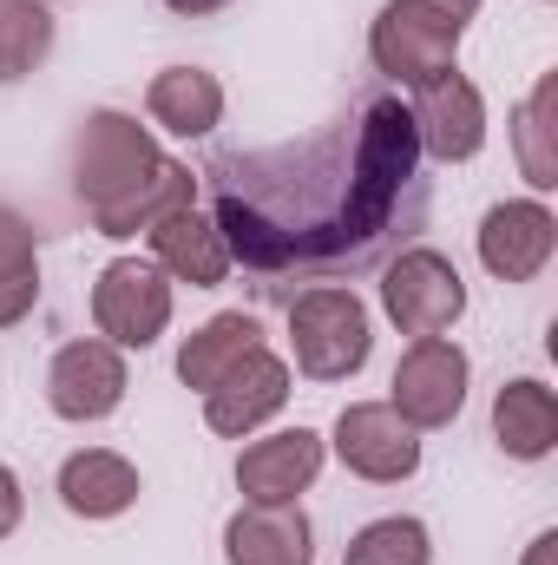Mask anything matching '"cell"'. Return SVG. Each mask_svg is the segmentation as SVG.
<instances>
[{
  "label": "cell",
  "instance_id": "cell-18",
  "mask_svg": "<svg viewBox=\"0 0 558 565\" xmlns=\"http://www.w3.org/2000/svg\"><path fill=\"white\" fill-rule=\"evenodd\" d=\"M493 434L513 460H546L558 440V395L546 382H526V375L506 382L493 395Z\"/></svg>",
  "mask_w": 558,
  "mask_h": 565
},
{
  "label": "cell",
  "instance_id": "cell-17",
  "mask_svg": "<svg viewBox=\"0 0 558 565\" xmlns=\"http://www.w3.org/2000/svg\"><path fill=\"white\" fill-rule=\"evenodd\" d=\"M144 113H151L164 132H178V139H204V132H217V119H224V86H217L204 66H164V73L151 79V93H144Z\"/></svg>",
  "mask_w": 558,
  "mask_h": 565
},
{
  "label": "cell",
  "instance_id": "cell-16",
  "mask_svg": "<svg viewBox=\"0 0 558 565\" xmlns=\"http://www.w3.org/2000/svg\"><path fill=\"white\" fill-rule=\"evenodd\" d=\"M144 237H151V257H158V270L184 277L191 289H211V282H224V270H230V250H224L217 224H211V217H197V204H184V211L158 217Z\"/></svg>",
  "mask_w": 558,
  "mask_h": 565
},
{
  "label": "cell",
  "instance_id": "cell-3",
  "mask_svg": "<svg viewBox=\"0 0 558 565\" xmlns=\"http://www.w3.org/2000/svg\"><path fill=\"white\" fill-rule=\"evenodd\" d=\"M473 13H480V0H388L375 33H368V53L388 79L433 86L440 73H453L460 33Z\"/></svg>",
  "mask_w": 558,
  "mask_h": 565
},
{
  "label": "cell",
  "instance_id": "cell-6",
  "mask_svg": "<svg viewBox=\"0 0 558 565\" xmlns=\"http://www.w3.org/2000/svg\"><path fill=\"white\" fill-rule=\"evenodd\" d=\"M382 302L401 322V335H447L466 316V282L440 250H401L382 277Z\"/></svg>",
  "mask_w": 558,
  "mask_h": 565
},
{
  "label": "cell",
  "instance_id": "cell-19",
  "mask_svg": "<svg viewBox=\"0 0 558 565\" xmlns=\"http://www.w3.org/2000/svg\"><path fill=\"white\" fill-rule=\"evenodd\" d=\"M250 349H264V329H257V316H244V309H224V316H211L184 349H178V375H184V388H211L224 369H237Z\"/></svg>",
  "mask_w": 558,
  "mask_h": 565
},
{
  "label": "cell",
  "instance_id": "cell-4",
  "mask_svg": "<svg viewBox=\"0 0 558 565\" xmlns=\"http://www.w3.org/2000/svg\"><path fill=\"white\" fill-rule=\"evenodd\" d=\"M289 342H296V369L309 382H348L375 349L368 302L342 282H315L289 302Z\"/></svg>",
  "mask_w": 558,
  "mask_h": 565
},
{
  "label": "cell",
  "instance_id": "cell-23",
  "mask_svg": "<svg viewBox=\"0 0 558 565\" xmlns=\"http://www.w3.org/2000/svg\"><path fill=\"white\" fill-rule=\"evenodd\" d=\"M433 559V546H427V526L420 520H375V526H362L355 540H348V553L342 565H427Z\"/></svg>",
  "mask_w": 558,
  "mask_h": 565
},
{
  "label": "cell",
  "instance_id": "cell-11",
  "mask_svg": "<svg viewBox=\"0 0 558 565\" xmlns=\"http://www.w3.org/2000/svg\"><path fill=\"white\" fill-rule=\"evenodd\" d=\"M282 402H289V369H282V355L250 349L237 369H224V375L204 388V422L217 427V434H230V440H244V434H257V427L270 422Z\"/></svg>",
  "mask_w": 558,
  "mask_h": 565
},
{
  "label": "cell",
  "instance_id": "cell-13",
  "mask_svg": "<svg viewBox=\"0 0 558 565\" xmlns=\"http://www.w3.org/2000/svg\"><path fill=\"white\" fill-rule=\"evenodd\" d=\"M322 473V434L315 427H282L270 440H250L237 460V487L250 507H296V493Z\"/></svg>",
  "mask_w": 558,
  "mask_h": 565
},
{
  "label": "cell",
  "instance_id": "cell-22",
  "mask_svg": "<svg viewBox=\"0 0 558 565\" xmlns=\"http://www.w3.org/2000/svg\"><path fill=\"white\" fill-rule=\"evenodd\" d=\"M40 302V257H33V231L0 211V329L20 322Z\"/></svg>",
  "mask_w": 558,
  "mask_h": 565
},
{
  "label": "cell",
  "instance_id": "cell-21",
  "mask_svg": "<svg viewBox=\"0 0 558 565\" xmlns=\"http://www.w3.org/2000/svg\"><path fill=\"white\" fill-rule=\"evenodd\" d=\"M53 53V13L40 0H0V79H26Z\"/></svg>",
  "mask_w": 558,
  "mask_h": 565
},
{
  "label": "cell",
  "instance_id": "cell-2",
  "mask_svg": "<svg viewBox=\"0 0 558 565\" xmlns=\"http://www.w3.org/2000/svg\"><path fill=\"white\" fill-rule=\"evenodd\" d=\"M73 191L106 237H139L158 217H171L197 198V178L178 158H164L139 119L93 113L79 132V151H73Z\"/></svg>",
  "mask_w": 558,
  "mask_h": 565
},
{
  "label": "cell",
  "instance_id": "cell-9",
  "mask_svg": "<svg viewBox=\"0 0 558 565\" xmlns=\"http://www.w3.org/2000/svg\"><path fill=\"white\" fill-rule=\"evenodd\" d=\"M335 454L348 473L388 487V480H408L420 467V427H408L388 402H355L335 422Z\"/></svg>",
  "mask_w": 558,
  "mask_h": 565
},
{
  "label": "cell",
  "instance_id": "cell-15",
  "mask_svg": "<svg viewBox=\"0 0 558 565\" xmlns=\"http://www.w3.org/2000/svg\"><path fill=\"white\" fill-rule=\"evenodd\" d=\"M60 500L79 520H119L139 500V467L126 454H112V447H79L60 467Z\"/></svg>",
  "mask_w": 558,
  "mask_h": 565
},
{
  "label": "cell",
  "instance_id": "cell-26",
  "mask_svg": "<svg viewBox=\"0 0 558 565\" xmlns=\"http://www.w3.org/2000/svg\"><path fill=\"white\" fill-rule=\"evenodd\" d=\"M171 13H217V7H230V0H164Z\"/></svg>",
  "mask_w": 558,
  "mask_h": 565
},
{
  "label": "cell",
  "instance_id": "cell-5",
  "mask_svg": "<svg viewBox=\"0 0 558 565\" xmlns=\"http://www.w3.org/2000/svg\"><path fill=\"white\" fill-rule=\"evenodd\" d=\"M93 322H99V335H106L112 349H144V342H158L164 322H171V282H164V270L144 264V257L106 264L99 282H93Z\"/></svg>",
  "mask_w": 558,
  "mask_h": 565
},
{
  "label": "cell",
  "instance_id": "cell-14",
  "mask_svg": "<svg viewBox=\"0 0 558 565\" xmlns=\"http://www.w3.org/2000/svg\"><path fill=\"white\" fill-rule=\"evenodd\" d=\"M224 559L230 565H315V533L302 507H244L224 526Z\"/></svg>",
  "mask_w": 558,
  "mask_h": 565
},
{
  "label": "cell",
  "instance_id": "cell-24",
  "mask_svg": "<svg viewBox=\"0 0 558 565\" xmlns=\"http://www.w3.org/2000/svg\"><path fill=\"white\" fill-rule=\"evenodd\" d=\"M20 526V480H13V467H0V540Z\"/></svg>",
  "mask_w": 558,
  "mask_h": 565
},
{
  "label": "cell",
  "instance_id": "cell-1",
  "mask_svg": "<svg viewBox=\"0 0 558 565\" xmlns=\"http://www.w3.org/2000/svg\"><path fill=\"white\" fill-rule=\"evenodd\" d=\"M415 171V113L401 99H375L355 126H335L309 145L224 158L211 171L217 237L237 264L264 277L355 264L395 231L401 198L420 184Z\"/></svg>",
  "mask_w": 558,
  "mask_h": 565
},
{
  "label": "cell",
  "instance_id": "cell-12",
  "mask_svg": "<svg viewBox=\"0 0 558 565\" xmlns=\"http://www.w3.org/2000/svg\"><path fill=\"white\" fill-rule=\"evenodd\" d=\"M558 250V217L546 204L519 198V204H493L480 224V264L500 282H533Z\"/></svg>",
  "mask_w": 558,
  "mask_h": 565
},
{
  "label": "cell",
  "instance_id": "cell-20",
  "mask_svg": "<svg viewBox=\"0 0 558 565\" xmlns=\"http://www.w3.org/2000/svg\"><path fill=\"white\" fill-rule=\"evenodd\" d=\"M558 73H546L539 86H533V99L513 113V145H519V171H526V184L533 191H552L558 184Z\"/></svg>",
  "mask_w": 558,
  "mask_h": 565
},
{
  "label": "cell",
  "instance_id": "cell-8",
  "mask_svg": "<svg viewBox=\"0 0 558 565\" xmlns=\"http://www.w3.org/2000/svg\"><path fill=\"white\" fill-rule=\"evenodd\" d=\"M126 388H132V375L112 342H66L46 369V402L60 422H106L126 402Z\"/></svg>",
  "mask_w": 558,
  "mask_h": 565
},
{
  "label": "cell",
  "instance_id": "cell-25",
  "mask_svg": "<svg viewBox=\"0 0 558 565\" xmlns=\"http://www.w3.org/2000/svg\"><path fill=\"white\" fill-rule=\"evenodd\" d=\"M526 565H558V533H539L533 553H526Z\"/></svg>",
  "mask_w": 558,
  "mask_h": 565
},
{
  "label": "cell",
  "instance_id": "cell-7",
  "mask_svg": "<svg viewBox=\"0 0 558 565\" xmlns=\"http://www.w3.org/2000/svg\"><path fill=\"white\" fill-rule=\"evenodd\" d=\"M395 415L408 427H447L466 408V355L447 335H420L395 362Z\"/></svg>",
  "mask_w": 558,
  "mask_h": 565
},
{
  "label": "cell",
  "instance_id": "cell-10",
  "mask_svg": "<svg viewBox=\"0 0 558 565\" xmlns=\"http://www.w3.org/2000/svg\"><path fill=\"white\" fill-rule=\"evenodd\" d=\"M408 113H415V139L427 158H440V164L480 158V145H486V99H480L473 79L440 73L433 86H420V106H408Z\"/></svg>",
  "mask_w": 558,
  "mask_h": 565
}]
</instances>
